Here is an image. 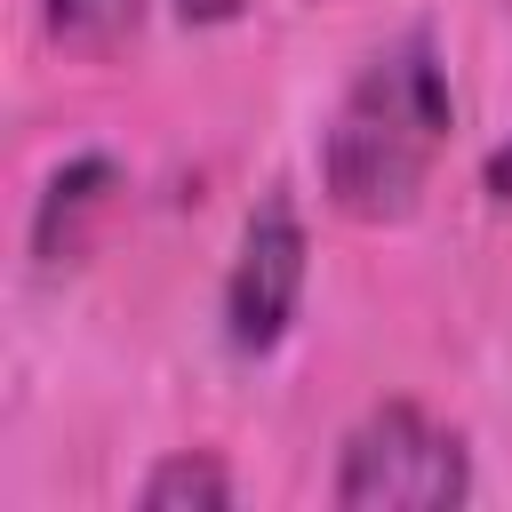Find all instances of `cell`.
Masks as SVG:
<instances>
[{
    "label": "cell",
    "mask_w": 512,
    "mask_h": 512,
    "mask_svg": "<svg viewBox=\"0 0 512 512\" xmlns=\"http://www.w3.org/2000/svg\"><path fill=\"white\" fill-rule=\"evenodd\" d=\"M456 128V96H448V64L424 32H400L392 48H376L336 120L320 128V184L352 224H400L416 208V192L432 184V160L448 152Z\"/></svg>",
    "instance_id": "1"
},
{
    "label": "cell",
    "mask_w": 512,
    "mask_h": 512,
    "mask_svg": "<svg viewBox=\"0 0 512 512\" xmlns=\"http://www.w3.org/2000/svg\"><path fill=\"white\" fill-rule=\"evenodd\" d=\"M328 496L344 512H448L472 496V464H464V440L432 424L416 400H384L352 424Z\"/></svg>",
    "instance_id": "2"
},
{
    "label": "cell",
    "mask_w": 512,
    "mask_h": 512,
    "mask_svg": "<svg viewBox=\"0 0 512 512\" xmlns=\"http://www.w3.org/2000/svg\"><path fill=\"white\" fill-rule=\"evenodd\" d=\"M304 296V224L288 208V192L256 200V216L240 224V256L224 272V336L232 352H272L296 320Z\"/></svg>",
    "instance_id": "3"
},
{
    "label": "cell",
    "mask_w": 512,
    "mask_h": 512,
    "mask_svg": "<svg viewBox=\"0 0 512 512\" xmlns=\"http://www.w3.org/2000/svg\"><path fill=\"white\" fill-rule=\"evenodd\" d=\"M112 184H120V168L112 160H64L56 176H48V192H40V208H32V256L40 264H64V256H80V240H88V216L112 200Z\"/></svg>",
    "instance_id": "4"
},
{
    "label": "cell",
    "mask_w": 512,
    "mask_h": 512,
    "mask_svg": "<svg viewBox=\"0 0 512 512\" xmlns=\"http://www.w3.org/2000/svg\"><path fill=\"white\" fill-rule=\"evenodd\" d=\"M144 512H224L232 504V472L208 456V448H184L168 464H152V480L136 488Z\"/></svg>",
    "instance_id": "5"
},
{
    "label": "cell",
    "mask_w": 512,
    "mask_h": 512,
    "mask_svg": "<svg viewBox=\"0 0 512 512\" xmlns=\"http://www.w3.org/2000/svg\"><path fill=\"white\" fill-rule=\"evenodd\" d=\"M136 16H144V0H48V32L64 48H80V56L120 48L136 32Z\"/></svg>",
    "instance_id": "6"
},
{
    "label": "cell",
    "mask_w": 512,
    "mask_h": 512,
    "mask_svg": "<svg viewBox=\"0 0 512 512\" xmlns=\"http://www.w3.org/2000/svg\"><path fill=\"white\" fill-rule=\"evenodd\" d=\"M488 200H496V208L512 216V136H504V144L488 152Z\"/></svg>",
    "instance_id": "7"
}]
</instances>
